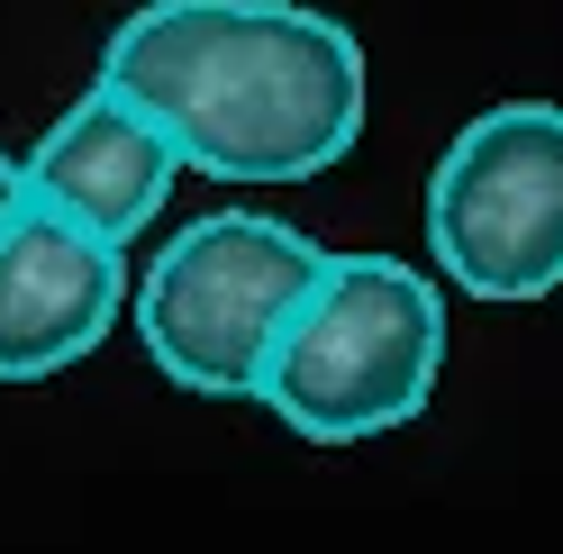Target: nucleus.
Instances as JSON below:
<instances>
[{"instance_id": "2", "label": "nucleus", "mask_w": 563, "mask_h": 554, "mask_svg": "<svg viewBox=\"0 0 563 554\" xmlns=\"http://www.w3.org/2000/svg\"><path fill=\"white\" fill-rule=\"evenodd\" d=\"M445 291L400 255H328L300 309L282 319L255 400L309 445L391 436L437 400Z\"/></svg>"}, {"instance_id": "6", "label": "nucleus", "mask_w": 563, "mask_h": 554, "mask_svg": "<svg viewBox=\"0 0 563 554\" xmlns=\"http://www.w3.org/2000/svg\"><path fill=\"white\" fill-rule=\"evenodd\" d=\"M173 173H183L173 136H164L146 110H136L128 91L91 82L74 110H64V119L37 136V155L19 164V182H27V200L64 210L74 228H91V236H110V246H128V236L164 210Z\"/></svg>"}, {"instance_id": "7", "label": "nucleus", "mask_w": 563, "mask_h": 554, "mask_svg": "<svg viewBox=\"0 0 563 554\" xmlns=\"http://www.w3.org/2000/svg\"><path fill=\"white\" fill-rule=\"evenodd\" d=\"M19 200H27V182H19V164H10V155H0V219H10V210H19Z\"/></svg>"}, {"instance_id": "1", "label": "nucleus", "mask_w": 563, "mask_h": 554, "mask_svg": "<svg viewBox=\"0 0 563 554\" xmlns=\"http://www.w3.org/2000/svg\"><path fill=\"white\" fill-rule=\"evenodd\" d=\"M100 82L209 182H309L364 136V46L300 0H146L119 19Z\"/></svg>"}, {"instance_id": "4", "label": "nucleus", "mask_w": 563, "mask_h": 554, "mask_svg": "<svg viewBox=\"0 0 563 554\" xmlns=\"http://www.w3.org/2000/svg\"><path fill=\"white\" fill-rule=\"evenodd\" d=\"M437 273L473 300L563 291V100H500L428 173Z\"/></svg>"}, {"instance_id": "3", "label": "nucleus", "mask_w": 563, "mask_h": 554, "mask_svg": "<svg viewBox=\"0 0 563 554\" xmlns=\"http://www.w3.org/2000/svg\"><path fill=\"white\" fill-rule=\"evenodd\" d=\"M328 246L255 210H209L183 236H164L155 273L136 282V336L173 391L191 400H255L282 319L319 282Z\"/></svg>"}, {"instance_id": "5", "label": "nucleus", "mask_w": 563, "mask_h": 554, "mask_svg": "<svg viewBox=\"0 0 563 554\" xmlns=\"http://www.w3.org/2000/svg\"><path fill=\"white\" fill-rule=\"evenodd\" d=\"M128 264L110 236L74 228L46 200H19L0 219V383H46L82 364L119 328Z\"/></svg>"}]
</instances>
